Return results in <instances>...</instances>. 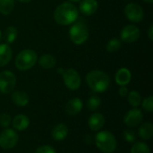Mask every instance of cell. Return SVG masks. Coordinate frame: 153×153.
Masks as SVG:
<instances>
[{"label": "cell", "mask_w": 153, "mask_h": 153, "mask_svg": "<svg viewBox=\"0 0 153 153\" xmlns=\"http://www.w3.org/2000/svg\"><path fill=\"white\" fill-rule=\"evenodd\" d=\"M79 12L77 8L69 2L62 3L57 5L54 12V19L60 25L73 24L78 19Z\"/></svg>", "instance_id": "obj_1"}, {"label": "cell", "mask_w": 153, "mask_h": 153, "mask_svg": "<svg viewBox=\"0 0 153 153\" xmlns=\"http://www.w3.org/2000/svg\"><path fill=\"white\" fill-rule=\"evenodd\" d=\"M86 82L90 89L94 92L102 93L108 89L110 85V79L105 72L100 70H92L87 74Z\"/></svg>", "instance_id": "obj_2"}, {"label": "cell", "mask_w": 153, "mask_h": 153, "mask_svg": "<svg viewBox=\"0 0 153 153\" xmlns=\"http://www.w3.org/2000/svg\"><path fill=\"white\" fill-rule=\"evenodd\" d=\"M39 64L44 69H51L56 65V59L50 54H45L39 58Z\"/></svg>", "instance_id": "obj_21"}, {"label": "cell", "mask_w": 153, "mask_h": 153, "mask_svg": "<svg viewBox=\"0 0 153 153\" xmlns=\"http://www.w3.org/2000/svg\"><path fill=\"white\" fill-rule=\"evenodd\" d=\"M131 79H132V74L130 70L125 67L120 68L117 72L115 76L116 82L120 86H126L131 82Z\"/></svg>", "instance_id": "obj_16"}, {"label": "cell", "mask_w": 153, "mask_h": 153, "mask_svg": "<svg viewBox=\"0 0 153 153\" xmlns=\"http://www.w3.org/2000/svg\"><path fill=\"white\" fill-rule=\"evenodd\" d=\"M84 142L88 144H91L92 143V137L91 135H85L84 136Z\"/></svg>", "instance_id": "obj_34"}, {"label": "cell", "mask_w": 153, "mask_h": 153, "mask_svg": "<svg viewBox=\"0 0 153 153\" xmlns=\"http://www.w3.org/2000/svg\"><path fill=\"white\" fill-rule=\"evenodd\" d=\"M19 135L11 128H5L0 134V147L4 150H11L18 143Z\"/></svg>", "instance_id": "obj_7"}, {"label": "cell", "mask_w": 153, "mask_h": 153, "mask_svg": "<svg viewBox=\"0 0 153 153\" xmlns=\"http://www.w3.org/2000/svg\"><path fill=\"white\" fill-rule=\"evenodd\" d=\"M16 85V77L11 71H3L0 73V92L7 94L12 92Z\"/></svg>", "instance_id": "obj_8"}, {"label": "cell", "mask_w": 153, "mask_h": 153, "mask_svg": "<svg viewBox=\"0 0 153 153\" xmlns=\"http://www.w3.org/2000/svg\"><path fill=\"white\" fill-rule=\"evenodd\" d=\"M143 119V114L142 110L134 108L129 110L124 117V123L128 127H136Z\"/></svg>", "instance_id": "obj_10"}, {"label": "cell", "mask_w": 153, "mask_h": 153, "mask_svg": "<svg viewBox=\"0 0 153 153\" xmlns=\"http://www.w3.org/2000/svg\"><path fill=\"white\" fill-rule=\"evenodd\" d=\"M68 132H69V130H68L67 126L63 123H59L56 126H55L54 128L52 129L51 136L55 141L61 142L67 137Z\"/></svg>", "instance_id": "obj_14"}, {"label": "cell", "mask_w": 153, "mask_h": 153, "mask_svg": "<svg viewBox=\"0 0 153 153\" xmlns=\"http://www.w3.org/2000/svg\"><path fill=\"white\" fill-rule=\"evenodd\" d=\"M20 2H22V3H29V2H30L31 0H19Z\"/></svg>", "instance_id": "obj_36"}, {"label": "cell", "mask_w": 153, "mask_h": 153, "mask_svg": "<svg viewBox=\"0 0 153 153\" xmlns=\"http://www.w3.org/2000/svg\"><path fill=\"white\" fill-rule=\"evenodd\" d=\"M87 108L91 111H96L101 105V100L97 95H91L87 100Z\"/></svg>", "instance_id": "obj_25"}, {"label": "cell", "mask_w": 153, "mask_h": 153, "mask_svg": "<svg viewBox=\"0 0 153 153\" xmlns=\"http://www.w3.org/2000/svg\"><path fill=\"white\" fill-rule=\"evenodd\" d=\"M88 125L91 131L99 132L105 125V117L100 113H93L88 120Z\"/></svg>", "instance_id": "obj_12"}, {"label": "cell", "mask_w": 153, "mask_h": 153, "mask_svg": "<svg viewBox=\"0 0 153 153\" xmlns=\"http://www.w3.org/2000/svg\"><path fill=\"white\" fill-rule=\"evenodd\" d=\"M69 1H71V2H80L81 0H69Z\"/></svg>", "instance_id": "obj_37"}, {"label": "cell", "mask_w": 153, "mask_h": 153, "mask_svg": "<svg viewBox=\"0 0 153 153\" xmlns=\"http://www.w3.org/2000/svg\"><path fill=\"white\" fill-rule=\"evenodd\" d=\"M2 39V32H1V30H0V40Z\"/></svg>", "instance_id": "obj_38"}, {"label": "cell", "mask_w": 153, "mask_h": 153, "mask_svg": "<svg viewBox=\"0 0 153 153\" xmlns=\"http://www.w3.org/2000/svg\"><path fill=\"white\" fill-rule=\"evenodd\" d=\"M120 37L123 41L126 43H133L139 39L140 30L135 25H133V24L126 25L121 30Z\"/></svg>", "instance_id": "obj_11"}, {"label": "cell", "mask_w": 153, "mask_h": 153, "mask_svg": "<svg viewBox=\"0 0 153 153\" xmlns=\"http://www.w3.org/2000/svg\"><path fill=\"white\" fill-rule=\"evenodd\" d=\"M128 102L129 104L134 108H137L141 103H142V97L140 95V93L136 91H132L130 92H128Z\"/></svg>", "instance_id": "obj_23"}, {"label": "cell", "mask_w": 153, "mask_h": 153, "mask_svg": "<svg viewBox=\"0 0 153 153\" xmlns=\"http://www.w3.org/2000/svg\"><path fill=\"white\" fill-rule=\"evenodd\" d=\"M83 108V102L79 98L71 99L65 105V112L69 116H75L79 114Z\"/></svg>", "instance_id": "obj_13"}, {"label": "cell", "mask_w": 153, "mask_h": 153, "mask_svg": "<svg viewBox=\"0 0 153 153\" xmlns=\"http://www.w3.org/2000/svg\"><path fill=\"white\" fill-rule=\"evenodd\" d=\"M12 122V117L7 113H3L0 115V126L4 128H8Z\"/></svg>", "instance_id": "obj_30"}, {"label": "cell", "mask_w": 153, "mask_h": 153, "mask_svg": "<svg viewBox=\"0 0 153 153\" xmlns=\"http://www.w3.org/2000/svg\"><path fill=\"white\" fill-rule=\"evenodd\" d=\"M17 29L13 26H9L8 28H6L5 31H4V39L6 42V44H11L13 42H14V40L17 38Z\"/></svg>", "instance_id": "obj_24"}, {"label": "cell", "mask_w": 153, "mask_h": 153, "mask_svg": "<svg viewBox=\"0 0 153 153\" xmlns=\"http://www.w3.org/2000/svg\"><path fill=\"white\" fill-rule=\"evenodd\" d=\"M125 14L127 19L134 22H140L144 17V12L142 6L135 3H130L125 7Z\"/></svg>", "instance_id": "obj_9"}, {"label": "cell", "mask_w": 153, "mask_h": 153, "mask_svg": "<svg viewBox=\"0 0 153 153\" xmlns=\"http://www.w3.org/2000/svg\"><path fill=\"white\" fill-rule=\"evenodd\" d=\"M118 93L121 97H126L128 95V89L126 86H120Z\"/></svg>", "instance_id": "obj_32"}, {"label": "cell", "mask_w": 153, "mask_h": 153, "mask_svg": "<svg viewBox=\"0 0 153 153\" xmlns=\"http://www.w3.org/2000/svg\"><path fill=\"white\" fill-rule=\"evenodd\" d=\"M124 138L129 143H134L136 141V134L135 132L132 129H126L124 132Z\"/></svg>", "instance_id": "obj_29"}, {"label": "cell", "mask_w": 153, "mask_h": 153, "mask_svg": "<svg viewBox=\"0 0 153 153\" xmlns=\"http://www.w3.org/2000/svg\"><path fill=\"white\" fill-rule=\"evenodd\" d=\"M142 106H143V108L149 112V113H152L153 111V97L152 96H149L148 98L144 99L143 100V102L141 103Z\"/></svg>", "instance_id": "obj_28"}, {"label": "cell", "mask_w": 153, "mask_h": 153, "mask_svg": "<svg viewBox=\"0 0 153 153\" xmlns=\"http://www.w3.org/2000/svg\"><path fill=\"white\" fill-rule=\"evenodd\" d=\"M12 55V49L8 44H0V67L6 65L10 62Z\"/></svg>", "instance_id": "obj_19"}, {"label": "cell", "mask_w": 153, "mask_h": 153, "mask_svg": "<svg viewBox=\"0 0 153 153\" xmlns=\"http://www.w3.org/2000/svg\"><path fill=\"white\" fill-rule=\"evenodd\" d=\"M138 134L143 140H145V141L151 140L153 136L152 124L149 122L142 124L138 129Z\"/></svg>", "instance_id": "obj_20"}, {"label": "cell", "mask_w": 153, "mask_h": 153, "mask_svg": "<svg viewBox=\"0 0 153 153\" xmlns=\"http://www.w3.org/2000/svg\"><path fill=\"white\" fill-rule=\"evenodd\" d=\"M98 2L96 0H82L80 4V12L84 15H92L98 9Z\"/></svg>", "instance_id": "obj_15"}, {"label": "cell", "mask_w": 153, "mask_h": 153, "mask_svg": "<svg viewBox=\"0 0 153 153\" xmlns=\"http://www.w3.org/2000/svg\"><path fill=\"white\" fill-rule=\"evenodd\" d=\"M35 153H56V151L50 145H42L35 151Z\"/></svg>", "instance_id": "obj_31"}, {"label": "cell", "mask_w": 153, "mask_h": 153, "mask_svg": "<svg viewBox=\"0 0 153 153\" xmlns=\"http://www.w3.org/2000/svg\"><path fill=\"white\" fill-rule=\"evenodd\" d=\"M130 153H151V150L145 143L137 142L132 146Z\"/></svg>", "instance_id": "obj_26"}, {"label": "cell", "mask_w": 153, "mask_h": 153, "mask_svg": "<svg viewBox=\"0 0 153 153\" xmlns=\"http://www.w3.org/2000/svg\"><path fill=\"white\" fill-rule=\"evenodd\" d=\"M12 100L15 106L22 108L29 104L30 98L26 92L22 91H16L12 94Z\"/></svg>", "instance_id": "obj_18"}, {"label": "cell", "mask_w": 153, "mask_h": 153, "mask_svg": "<svg viewBox=\"0 0 153 153\" xmlns=\"http://www.w3.org/2000/svg\"><path fill=\"white\" fill-rule=\"evenodd\" d=\"M148 36L151 40H153V25L152 24L148 29Z\"/></svg>", "instance_id": "obj_33"}, {"label": "cell", "mask_w": 153, "mask_h": 153, "mask_svg": "<svg viewBox=\"0 0 153 153\" xmlns=\"http://www.w3.org/2000/svg\"><path fill=\"white\" fill-rule=\"evenodd\" d=\"M30 126V119L26 115L19 114L13 119V126L17 131H24Z\"/></svg>", "instance_id": "obj_17"}, {"label": "cell", "mask_w": 153, "mask_h": 153, "mask_svg": "<svg viewBox=\"0 0 153 153\" xmlns=\"http://www.w3.org/2000/svg\"><path fill=\"white\" fill-rule=\"evenodd\" d=\"M143 1H144V2H146L148 4H152L153 3V0H143Z\"/></svg>", "instance_id": "obj_35"}, {"label": "cell", "mask_w": 153, "mask_h": 153, "mask_svg": "<svg viewBox=\"0 0 153 153\" xmlns=\"http://www.w3.org/2000/svg\"><path fill=\"white\" fill-rule=\"evenodd\" d=\"M57 73L62 74L65 85L69 90L76 91L80 88L81 83H82V79L76 70L72 69V68L65 69V70L63 68H58Z\"/></svg>", "instance_id": "obj_6"}, {"label": "cell", "mask_w": 153, "mask_h": 153, "mask_svg": "<svg viewBox=\"0 0 153 153\" xmlns=\"http://www.w3.org/2000/svg\"><path fill=\"white\" fill-rule=\"evenodd\" d=\"M98 149L103 153H113L117 146L114 134L107 130L99 131L94 138Z\"/></svg>", "instance_id": "obj_3"}, {"label": "cell", "mask_w": 153, "mask_h": 153, "mask_svg": "<svg viewBox=\"0 0 153 153\" xmlns=\"http://www.w3.org/2000/svg\"><path fill=\"white\" fill-rule=\"evenodd\" d=\"M121 40L118 39H111L108 44H107V50L110 53H113V52H117L121 48Z\"/></svg>", "instance_id": "obj_27"}, {"label": "cell", "mask_w": 153, "mask_h": 153, "mask_svg": "<svg viewBox=\"0 0 153 153\" xmlns=\"http://www.w3.org/2000/svg\"><path fill=\"white\" fill-rule=\"evenodd\" d=\"M14 8L13 0H0V13L8 15Z\"/></svg>", "instance_id": "obj_22"}, {"label": "cell", "mask_w": 153, "mask_h": 153, "mask_svg": "<svg viewBox=\"0 0 153 153\" xmlns=\"http://www.w3.org/2000/svg\"><path fill=\"white\" fill-rule=\"evenodd\" d=\"M38 61V56L31 49L21 51L15 58V66L20 71H27L32 68Z\"/></svg>", "instance_id": "obj_5"}, {"label": "cell", "mask_w": 153, "mask_h": 153, "mask_svg": "<svg viewBox=\"0 0 153 153\" xmlns=\"http://www.w3.org/2000/svg\"><path fill=\"white\" fill-rule=\"evenodd\" d=\"M71 40L76 45H82L86 42L89 38V30L83 20L75 21L69 30Z\"/></svg>", "instance_id": "obj_4"}]
</instances>
